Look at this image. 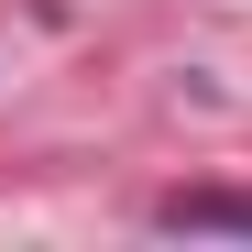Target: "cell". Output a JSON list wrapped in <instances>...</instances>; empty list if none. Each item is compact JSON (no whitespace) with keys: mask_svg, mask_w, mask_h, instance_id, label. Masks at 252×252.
Returning a JSON list of instances; mask_svg holds the SVG:
<instances>
[{"mask_svg":"<svg viewBox=\"0 0 252 252\" xmlns=\"http://www.w3.org/2000/svg\"><path fill=\"white\" fill-rule=\"evenodd\" d=\"M154 230H187V241L230 230V241H252V187H176V197H154Z\"/></svg>","mask_w":252,"mask_h":252,"instance_id":"obj_1","label":"cell"}]
</instances>
